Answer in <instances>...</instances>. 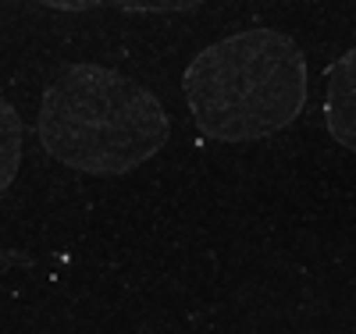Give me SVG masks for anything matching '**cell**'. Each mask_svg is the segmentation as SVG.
I'll list each match as a JSON object with an SVG mask.
<instances>
[{
    "label": "cell",
    "mask_w": 356,
    "mask_h": 334,
    "mask_svg": "<svg viewBox=\"0 0 356 334\" xmlns=\"http://www.w3.org/2000/svg\"><path fill=\"white\" fill-rule=\"evenodd\" d=\"M182 93L207 139H267L300 117L307 103V60L300 43L278 28H246L193 57Z\"/></svg>",
    "instance_id": "6da1fadb"
},
{
    "label": "cell",
    "mask_w": 356,
    "mask_h": 334,
    "mask_svg": "<svg viewBox=\"0 0 356 334\" xmlns=\"http://www.w3.org/2000/svg\"><path fill=\"white\" fill-rule=\"evenodd\" d=\"M324 125L342 149L356 153V47L332 65L328 97H324Z\"/></svg>",
    "instance_id": "3957f363"
},
{
    "label": "cell",
    "mask_w": 356,
    "mask_h": 334,
    "mask_svg": "<svg viewBox=\"0 0 356 334\" xmlns=\"http://www.w3.org/2000/svg\"><path fill=\"white\" fill-rule=\"evenodd\" d=\"M40 135L68 167L125 174L161 153L171 121L146 85L100 65H79L50 89Z\"/></svg>",
    "instance_id": "7a4b0ae2"
},
{
    "label": "cell",
    "mask_w": 356,
    "mask_h": 334,
    "mask_svg": "<svg viewBox=\"0 0 356 334\" xmlns=\"http://www.w3.org/2000/svg\"><path fill=\"white\" fill-rule=\"evenodd\" d=\"M54 4L65 8H118V11H132V15H171V11H193L203 0H54Z\"/></svg>",
    "instance_id": "277c9868"
},
{
    "label": "cell",
    "mask_w": 356,
    "mask_h": 334,
    "mask_svg": "<svg viewBox=\"0 0 356 334\" xmlns=\"http://www.w3.org/2000/svg\"><path fill=\"white\" fill-rule=\"evenodd\" d=\"M18 164V121L8 107H0V185H8Z\"/></svg>",
    "instance_id": "5b68a950"
}]
</instances>
